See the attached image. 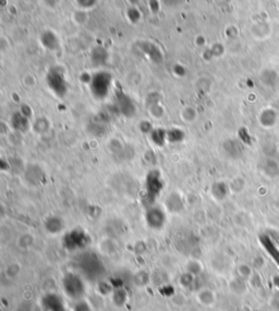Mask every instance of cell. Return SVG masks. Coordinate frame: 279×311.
Masks as SVG:
<instances>
[{"label":"cell","mask_w":279,"mask_h":311,"mask_svg":"<svg viewBox=\"0 0 279 311\" xmlns=\"http://www.w3.org/2000/svg\"><path fill=\"white\" fill-rule=\"evenodd\" d=\"M61 286H63V290L68 298L72 299L74 301H78L80 299H83L85 295V283L82 280V277L77 273H67L63 277V282H61Z\"/></svg>","instance_id":"cell-1"},{"label":"cell","mask_w":279,"mask_h":311,"mask_svg":"<svg viewBox=\"0 0 279 311\" xmlns=\"http://www.w3.org/2000/svg\"><path fill=\"white\" fill-rule=\"evenodd\" d=\"M43 307L46 311H67L59 295L49 293L43 297Z\"/></svg>","instance_id":"cell-5"},{"label":"cell","mask_w":279,"mask_h":311,"mask_svg":"<svg viewBox=\"0 0 279 311\" xmlns=\"http://www.w3.org/2000/svg\"><path fill=\"white\" fill-rule=\"evenodd\" d=\"M73 311H93L91 305H89L86 300L80 299L75 301L73 306Z\"/></svg>","instance_id":"cell-13"},{"label":"cell","mask_w":279,"mask_h":311,"mask_svg":"<svg viewBox=\"0 0 279 311\" xmlns=\"http://www.w3.org/2000/svg\"><path fill=\"white\" fill-rule=\"evenodd\" d=\"M262 243H263V246L265 247V249L268 251V253L271 254L272 258L277 262V265L279 266V250L277 249V247L273 244L272 240H269L268 237H264L262 239Z\"/></svg>","instance_id":"cell-11"},{"label":"cell","mask_w":279,"mask_h":311,"mask_svg":"<svg viewBox=\"0 0 279 311\" xmlns=\"http://www.w3.org/2000/svg\"><path fill=\"white\" fill-rule=\"evenodd\" d=\"M112 304H115L117 307H122L128 301V295L124 289L115 290L112 293Z\"/></svg>","instance_id":"cell-12"},{"label":"cell","mask_w":279,"mask_h":311,"mask_svg":"<svg viewBox=\"0 0 279 311\" xmlns=\"http://www.w3.org/2000/svg\"><path fill=\"white\" fill-rule=\"evenodd\" d=\"M101 262L95 256L87 254L82 260V268L85 273H88V275H97L101 268Z\"/></svg>","instance_id":"cell-7"},{"label":"cell","mask_w":279,"mask_h":311,"mask_svg":"<svg viewBox=\"0 0 279 311\" xmlns=\"http://www.w3.org/2000/svg\"><path fill=\"white\" fill-rule=\"evenodd\" d=\"M47 84L56 95L63 97L68 91V84L60 68H54L47 74Z\"/></svg>","instance_id":"cell-3"},{"label":"cell","mask_w":279,"mask_h":311,"mask_svg":"<svg viewBox=\"0 0 279 311\" xmlns=\"http://www.w3.org/2000/svg\"><path fill=\"white\" fill-rule=\"evenodd\" d=\"M166 222V216L159 207H150L146 213V223L153 229H160Z\"/></svg>","instance_id":"cell-4"},{"label":"cell","mask_w":279,"mask_h":311,"mask_svg":"<svg viewBox=\"0 0 279 311\" xmlns=\"http://www.w3.org/2000/svg\"><path fill=\"white\" fill-rule=\"evenodd\" d=\"M78 4H80L82 8H92L96 4L97 0H77Z\"/></svg>","instance_id":"cell-14"},{"label":"cell","mask_w":279,"mask_h":311,"mask_svg":"<svg viewBox=\"0 0 279 311\" xmlns=\"http://www.w3.org/2000/svg\"><path fill=\"white\" fill-rule=\"evenodd\" d=\"M64 223L59 216H50L45 221V228L49 234H59L64 229Z\"/></svg>","instance_id":"cell-9"},{"label":"cell","mask_w":279,"mask_h":311,"mask_svg":"<svg viewBox=\"0 0 279 311\" xmlns=\"http://www.w3.org/2000/svg\"><path fill=\"white\" fill-rule=\"evenodd\" d=\"M163 1L165 2V4H167V6H177V4L180 3L182 0H163Z\"/></svg>","instance_id":"cell-15"},{"label":"cell","mask_w":279,"mask_h":311,"mask_svg":"<svg viewBox=\"0 0 279 311\" xmlns=\"http://www.w3.org/2000/svg\"><path fill=\"white\" fill-rule=\"evenodd\" d=\"M41 40H42V44L44 45L47 49L55 50L58 48L59 41L55 35V33L50 31H46L45 33H43Z\"/></svg>","instance_id":"cell-10"},{"label":"cell","mask_w":279,"mask_h":311,"mask_svg":"<svg viewBox=\"0 0 279 311\" xmlns=\"http://www.w3.org/2000/svg\"><path fill=\"white\" fill-rule=\"evenodd\" d=\"M45 1H46V4H48V6L55 7V6H57V4L59 3L60 0H45Z\"/></svg>","instance_id":"cell-16"},{"label":"cell","mask_w":279,"mask_h":311,"mask_svg":"<svg viewBox=\"0 0 279 311\" xmlns=\"http://www.w3.org/2000/svg\"><path fill=\"white\" fill-rule=\"evenodd\" d=\"M65 243H67L71 250L83 247L85 243H86V235L81 230H73L72 233L68 234V236L65 237Z\"/></svg>","instance_id":"cell-6"},{"label":"cell","mask_w":279,"mask_h":311,"mask_svg":"<svg viewBox=\"0 0 279 311\" xmlns=\"http://www.w3.org/2000/svg\"><path fill=\"white\" fill-rule=\"evenodd\" d=\"M196 300L203 307H212L216 303V295L210 289H203L197 291Z\"/></svg>","instance_id":"cell-8"},{"label":"cell","mask_w":279,"mask_h":311,"mask_svg":"<svg viewBox=\"0 0 279 311\" xmlns=\"http://www.w3.org/2000/svg\"><path fill=\"white\" fill-rule=\"evenodd\" d=\"M112 84V77L108 72H98L92 78L91 91L93 95L99 100L106 98L110 92Z\"/></svg>","instance_id":"cell-2"}]
</instances>
